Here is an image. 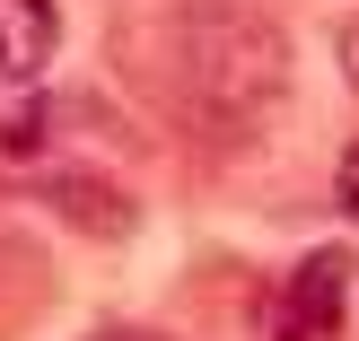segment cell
I'll return each instance as SVG.
<instances>
[{"instance_id":"obj_1","label":"cell","mask_w":359,"mask_h":341,"mask_svg":"<svg viewBox=\"0 0 359 341\" xmlns=\"http://www.w3.org/2000/svg\"><path fill=\"white\" fill-rule=\"evenodd\" d=\"M342 289H351V254L342 245L307 254L290 272V289H280V341H333L342 333Z\"/></svg>"},{"instance_id":"obj_2","label":"cell","mask_w":359,"mask_h":341,"mask_svg":"<svg viewBox=\"0 0 359 341\" xmlns=\"http://www.w3.org/2000/svg\"><path fill=\"white\" fill-rule=\"evenodd\" d=\"M53 44H62L53 0H0V79L9 88H27L35 70L53 62Z\"/></svg>"},{"instance_id":"obj_3","label":"cell","mask_w":359,"mask_h":341,"mask_svg":"<svg viewBox=\"0 0 359 341\" xmlns=\"http://www.w3.org/2000/svg\"><path fill=\"white\" fill-rule=\"evenodd\" d=\"M333 193H342V210H359V140L342 149V167H333Z\"/></svg>"},{"instance_id":"obj_4","label":"cell","mask_w":359,"mask_h":341,"mask_svg":"<svg viewBox=\"0 0 359 341\" xmlns=\"http://www.w3.org/2000/svg\"><path fill=\"white\" fill-rule=\"evenodd\" d=\"M342 70H351V88H359V27L342 35Z\"/></svg>"}]
</instances>
